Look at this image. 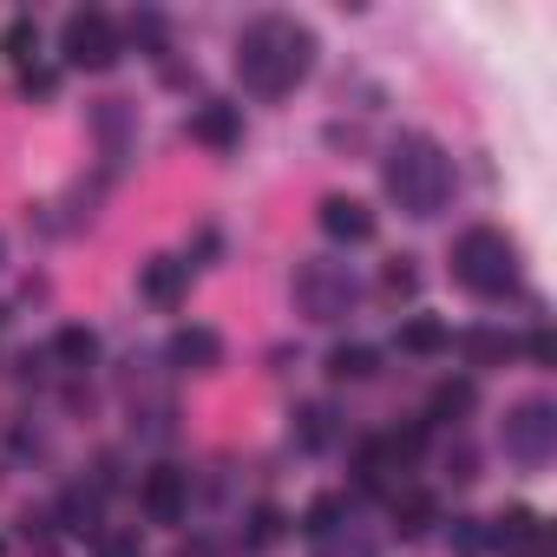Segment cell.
Returning <instances> with one entry per match:
<instances>
[{
  "label": "cell",
  "mask_w": 557,
  "mask_h": 557,
  "mask_svg": "<svg viewBox=\"0 0 557 557\" xmlns=\"http://www.w3.org/2000/svg\"><path fill=\"white\" fill-rule=\"evenodd\" d=\"M0 53L21 60V73H27V66H34V53H40V27H34L27 14H14V21H8V34H0Z\"/></svg>",
  "instance_id": "16"
},
{
  "label": "cell",
  "mask_w": 557,
  "mask_h": 557,
  "mask_svg": "<svg viewBox=\"0 0 557 557\" xmlns=\"http://www.w3.org/2000/svg\"><path fill=\"white\" fill-rule=\"evenodd\" d=\"M99 557H145L138 531H99Z\"/></svg>",
  "instance_id": "25"
},
{
  "label": "cell",
  "mask_w": 557,
  "mask_h": 557,
  "mask_svg": "<svg viewBox=\"0 0 557 557\" xmlns=\"http://www.w3.org/2000/svg\"><path fill=\"white\" fill-rule=\"evenodd\" d=\"M53 355H60L66 368H92V361H99V335H92V329H60V335H53Z\"/></svg>",
  "instance_id": "17"
},
{
  "label": "cell",
  "mask_w": 557,
  "mask_h": 557,
  "mask_svg": "<svg viewBox=\"0 0 557 557\" xmlns=\"http://www.w3.org/2000/svg\"><path fill=\"white\" fill-rule=\"evenodd\" d=\"M381 289H387V296H400V302H407V296H413V289H420V269H413V262H407V256H400V262H387V275H381Z\"/></svg>",
  "instance_id": "22"
},
{
  "label": "cell",
  "mask_w": 557,
  "mask_h": 557,
  "mask_svg": "<svg viewBox=\"0 0 557 557\" xmlns=\"http://www.w3.org/2000/svg\"><path fill=\"white\" fill-rule=\"evenodd\" d=\"M177 557H210V550H177Z\"/></svg>",
  "instance_id": "30"
},
{
  "label": "cell",
  "mask_w": 557,
  "mask_h": 557,
  "mask_svg": "<svg viewBox=\"0 0 557 557\" xmlns=\"http://www.w3.org/2000/svg\"><path fill=\"white\" fill-rule=\"evenodd\" d=\"M60 53H66V66H79V73H106V66H119L125 40H119L112 14L86 8V14H66V27H60Z\"/></svg>",
  "instance_id": "4"
},
{
  "label": "cell",
  "mask_w": 557,
  "mask_h": 557,
  "mask_svg": "<svg viewBox=\"0 0 557 557\" xmlns=\"http://www.w3.org/2000/svg\"><path fill=\"white\" fill-rule=\"evenodd\" d=\"M21 86H27L34 99H47V92H53V73H40V66H27V73H21Z\"/></svg>",
  "instance_id": "29"
},
{
  "label": "cell",
  "mask_w": 557,
  "mask_h": 557,
  "mask_svg": "<svg viewBox=\"0 0 557 557\" xmlns=\"http://www.w3.org/2000/svg\"><path fill=\"white\" fill-rule=\"evenodd\" d=\"M446 348H453V329L446 322H433V315L400 322V355H446Z\"/></svg>",
  "instance_id": "13"
},
{
  "label": "cell",
  "mask_w": 557,
  "mask_h": 557,
  "mask_svg": "<svg viewBox=\"0 0 557 557\" xmlns=\"http://www.w3.org/2000/svg\"><path fill=\"white\" fill-rule=\"evenodd\" d=\"M296 302H302L309 322H342L355 309V275H348V262H309V269H296Z\"/></svg>",
  "instance_id": "5"
},
{
  "label": "cell",
  "mask_w": 557,
  "mask_h": 557,
  "mask_svg": "<svg viewBox=\"0 0 557 557\" xmlns=\"http://www.w3.org/2000/svg\"><path fill=\"white\" fill-rule=\"evenodd\" d=\"M275 537H283V511L262 505V511L249 518V544H275Z\"/></svg>",
  "instance_id": "26"
},
{
  "label": "cell",
  "mask_w": 557,
  "mask_h": 557,
  "mask_svg": "<svg viewBox=\"0 0 557 557\" xmlns=\"http://www.w3.org/2000/svg\"><path fill=\"white\" fill-rule=\"evenodd\" d=\"M505 453L518 466H544L557 453V407L550 400H518L505 413Z\"/></svg>",
  "instance_id": "6"
},
{
  "label": "cell",
  "mask_w": 557,
  "mask_h": 557,
  "mask_svg": "<svg viewBox=\"0 0 557 557\" xmlns=\"http://www.w3.org/2000/svg\"><path fill=\"white\" fill-rule=\"evenodd\" d=\"M459 348H466L479 368H498V361L511 355V335H498V329H472V335H459Z\"/></svg>",
  "instance_id": "18"
},
{
  "label": "cell",
  "mask_w": 557,
  "mask_h": 557,
  "mask_svg": "<svg viewBox=\"0 0 557 557\" xmlns=\"http://www.w3.org/2000/svg\"><path fill=\"white\" fill-rule=\"evenodd\" d=\"M322 230L335 243H368L374 236V210L361 197H322Z\"/></svg>",
  "instance_id": "11"
},
{
  "label": "cell",
  "mask_w": 557,
  "mask_h": 557,
  "mask_svg": "<svg viewBox=\"0 0 557 557\" xmlns=\"http://www.w3.org/2000/svg\"><path fill=\"white\" fill-rule=\"evenodd\" d=\"M485 544L505 550V557H550V524L531 511V505H511L485 524Z\"/></svg>",
  "instance_id": "7"
},
{
  "label": "cell",
  "mask_w": 557,
  "mask_h": 557,
  "mask_svg": "<svg viewBox=\"0 0 557 557\" xmlns=\"http://www.w3.org/2000/svg\"><path fill=\"white\" fill-rule=\"evenodd\" d=\"M132 40H138V47H158V40H164V21H158V14H138V21H132Z\"/></svg>",
  "instance_id": "27"
},
{
  "label": "cell",
  "mask_w": 557,
  "mask_h": 557,
  "mask_svg": "<svg viewBox=\"0 0 557 557\" xmlns=\"http://www.w3.org/2000/svg\"><path fill=\"white\" fill-rule=\"evenodd\" d=\"M138 283H145V296H151V302H164V309H171V302L184 296V283H190V262L151 256V262H145V275H138Z\"/></svg>",
  "instance_id": "12"
},
{
  "label": "cell",
  "mask_w": 557,
  "mask_h": 557,
  "mask_svg": "<svg viewBox=\"0 0 557 557\" xmlns=\"http://www.w3.org/2000/svg\"><path fill=\"white\" fill-rule=\"evenodd\" d=\"M453 275H459L472 296H505L518 283V249H511V236L492 230V223H472L453 243Z\"/></svg>",
  "instance_id": "3"
},
{
  "label": "cell",
  "mask_w": 557,
  "mask_h": 557,
  "mask_svg": "<svg viewBox=\"0 0 557 557\" xmlns=\"http://www.w3.org/2000/svg\"><path fill=\"white\" fill-rule=\"evenodd\" d=\"M433 524H440V505H433L426 492L394 498V531H400V537H420V531H433Z\"/></svg>",
  "instance_id": "15"
},
{
  "label": "cell",
  "mask_w": 557,
  "mask_h": 557,
  "mask_svg": "<svg viewBox=\"0 0 557 557\" xmlns=\"http://www.w3.org/2000/svg\"><path fill=\"white\" fill-rule=\"evenodd\" d=\"M329 374H335V381H374V348L342 342V348L329 355Z\"/></svg>",
  "instance_id": "19"
},
{
  "label": "cell",
  "mask_w": 557,
  "mask_h": 557,
  "mask_svg": "<svg viewBox=\"0 0 557 557\" xmlns=\"http://www.w3.org/2000/svg\"><path fill=\"white\" fill-rule=\"evenodd\" d=\"M342 518H348V498H335V492H329V498H315V505H309V537H335V531H342Z\"/></svg>",
  "instance_id": "21"
},
{
  "label": "cell",
  "mask_w": 557,
  "mask_h": 557,
  "mask_svg": "<svg viewBox=\"0 0 557 557\" xmlns=\"http://www.w3.org/2000/svg\"><path fill=\"white\" fill-rule=\"evenodd\" d=\"M216 361H223V335H216V329L190 322V329L171 335V368H184V374H210Z\"/></svg>",
  "instance_id": "10"
},
{
  "label": "cell",
  "mask_w": 557,
  "mask_h": 557,
  "mask_svg": "<svg viewBox=\"0 0 557 557\" xmlns=\"http://www.w3.org/2000/svg\"><path fill=\"white\" fill-rule=\"evenodd\" d=\"M329 420H335V413H329L322 400H315V407H302V413H296V440H302V446H329V440H335V426H329Z\"/></svg>",
  "instance_id": "20"
},
{
  "label": "cell",
  "mask_w": 557,
  "mask_h": 557,
  "mask_svg": "<svg viewBox=\"0 0 557 557\" xmlns=\"http://www.w3.org/2000/svg\"><path fill=\"white\" fill-rule=\"evenodd\" d=\"M60 518H66L73 531H86V524H99V498H92V492H66V505H60Z\"/></svg>",
  "instance_id": "23"
},
{
  "label": "cell",
  "mask_w": 557,
  "mask_h": 557,
  "mask_svg": "<svg viewBox=\"0 0 557 557\" xmlns=\"http://www.w3.org/2000/svg\"><path fill=\"white\" fill-rule=\"evenodd\" d=\"M472 400H479V387H472V381H440V387H433V400H426V420L453 426V420H466V413H472Z\"/></svg>",
  "instance_id": "14"
},
{
  "label": "cell",
  "mask_w": 557,
  "mask_h": 557,
  "mask_svg": "<svg viewBox=\"0 0 557 557\" xmlns=\"http://www.w3.org/2000/svg\"><path fill=\"white\" fill-rule=\"evenodd\" d=\"M309 66H315V34L296 27L289 14H262V21H249L243 40H236V73H243V86L262 92V99H283L296 79H309Z\"/></svg>",
  "instance_id": "1"
},
{
  "label": "cell",
  "mask_w": 557,
  "mask_h": 557,
  "mask_svg": "<svg viewBox=\"0 0 557 557\" xmlns=\"http://www.w3.org/2000/svg\"><path fill=\"white\" fill-rule=\"evenodd\" d=\"M446 537H453V550H459V557H479V550H485V524H479V518H453V531H446Z\"/></svg>",
  "instance_id": "24"
},
{
  "label": "cell",
  "mask_w": 557,
  "mask_h": 557,
  "mask_svg": "<svg viewBox=\"0 0 557 557\" xmlns=\"http://www.w3.org/2000/svg\"><path fill=\"white\" fill-rule=\"evenodd\" d=\"M138 505H145L151 524H177V518L190 511V472H184V466H151V472L138 479Z\"/></svg>",
  "instance_id": "8"
},
{
  "label": "cell",
  "mask_w": 557,
  "mask_h": 557,
  "mask_svg": "<svg viewBox=\"0 0 557 557\" xmlns=\"http://www.w3.org/2000/svg\"><path fill=\"white\" fill-rule=\"evenodd\" d=\"M524 348H531V361H544V368L557 361V335H550V329H531V342H524Z\"/></svg>",
  "instance_id": "28"
},
{
  "label": "cell",
  "mask_w": 557,
  "mask_h": 557,
  "mask_svg": "<svg viewBox=\"0 0 557 557\" xmlns=\"http://www.w3.org/2000/svg\"><path fill=\"white\" fill-rule=\"evenodd\" d=\"M190 138L210 145V151H236V145H243V106H223V99L197 106V112H190Z\"/></svg>",
  "instance_id": "9"
},
{
  "label": "cell",
  "mask_w": 557,
  "mask_h": 557,
  "mask_svg": "<svg viewBox=\"0 0 557 557\" xmlns=\"http://www.w3.org/2000/svg\"><path fill=\"white\" fill-rule=\"evenodd\" d=\"M387 197H394L407 216H440L446 197H453V158H446L426 132L394 138V151H387Z\"/></svg>",
  "instance_id": "2"
}]
</instances>
